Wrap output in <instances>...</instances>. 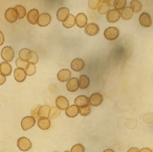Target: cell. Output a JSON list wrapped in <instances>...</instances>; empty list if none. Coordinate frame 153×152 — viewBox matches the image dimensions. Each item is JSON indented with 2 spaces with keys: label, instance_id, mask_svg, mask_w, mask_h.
<instances>
[{
  "label": "cell",
  "instance_id": "18",
  "mask_svg": "<svg viewBox=\"0 0 153 152\" xmlns=\"http://www.w3.org/2000/svg\"><path fill=\"white\" fill-rule=\"evenodd\" d=\"M69 14H70L69 9L66 7H62L57 11L56 17H57V19L59 21L62 22L67 19Z\"/></svg>",
  "mask_w": 153,
  "mask_h": 152
},
{
  "label": "cell",
  "instance_id": "28",
  "mask_svg": "<svg viewBox=\"0 0 153 152\" xmlns=\"http://www.w3.org/2000/svg\"><path fill=\"white\" fill-rule=\"evenodd\" d=\"M79 87L81 89H85L90 85V80L88 76L85 75L80 76L79 79Z\"/></svg>",
  "mask_w": 153,
  "mask_h": 152
},
{
  "label": "cell",
  "instance_id": "27",
  "mask_svg": "<svg viewBox=\"0 0 153 152\" xmlns=\"http://www.w3.org/2000/svg\"><path fill=\"white\" fill-rule=\"evenodd\" d=\"M51 107L48 105H43L39 108L38 111L39 118L41 117H46L48 118Z\"/></svg>",
  "mask_w": 153,
  "mask_h": 152
},
{
  "label": "cell",
  "instance_id": "1",
  "mask_svg": "<svg viewBox=\"0 0 153 152\" xmlns=\"http://www.w3.org/2000/svg\"><path fill=\"white\" fill-rule=\"evenodd\" d=\"M120 35L118 29L115 27H109L105 30L104 36L108 40L113 41L117 39Z\"/></svg>",
  "mask_w": 153,
  "mask_h": 152
},
{
  "label": "cell",
  "instance_id": "30",
  "mask_svg": "<svg viewBox=\"0 0 153 152\" xmlns=\"http://www.w3.org/2000/svg\"><path fill=\"white\" fill-rule=\"evenodd\" d=\"M61 111L60 109L56 107H53L50 109L48 118L49 119H54L60 116Z\"/></svg>",
  "mask_w": 153,
  "mask_h": 152
},
{
  "label": "cell",
  "instance_id": "22",
  "mask_svg": "<svg viewBox=\"0 0 153 152\" xmlns=\"http://www.w3.org/2000/svg\"><path fill=\"white\" fill-rule=\"evenodd\" d=\"M110 5L107 1H100L98 6V12L101 15H104L108 12Z\"/></svg>",
  "mask_w": 153,
  "mask_h": 152
},
{
  "label": "cell",
  "instance_id": "25",
  "mask_svg": "<svg viewBox=\"0 0 153 152\" xmlns=\"http://www.w3.org/2000/svg\"><path fill=\"white\" fill-rule=\"evenodd\" d=\"M79 113V108L76 105L70 106L65 110V114L70 118H74Z\"/></svg>",
  "mask_w": 153,
  "mask_h": 152
},
{
  "label": "cell",
  "instance_id": "17",
  "mask_svg": "<svg viewBox=\"0 0 153 152\" xmlns=\"http://www.w3.org/2000/svg\"><path fill=\"white\" fill-rule=\"evenodd\" d=\"M76 26L78 27H84L86 26L88 22L87 16L84 13H79L77 14L75 19Z\"/></svg>",
  "mask_w": 153,
  "mask_h": 152
},
{
  "label": "cell",
  "instance_id": "29",
  "mask_svg": "<svg viewBox=\"0 0 153 152\" xmlns=\"http://www.w3.org/2000/svg\"><path fill=\"white\" fill-rule=\"evenodd\" d=\"M130 6L133 11L137 13L141 11L143 7L141 2L136 0L131 1L130 3Z\"/></svg>",
  "mask_w": 153,
  "mask_h": 152
},
{
  "label": "cell",
  "instance_id": "10",
  "mask_svg": "<svg viewBox=\"0 0 153 152\" xmlns=\"http://www.w3.org/2000/svg\"><path fill=\"white\" fill-rule=\"evenodd\" d=\"M51 21V17L50 14L46 13H41L38 20V25L41 27H45L50 24Z\"/></svg>",
  "mask_w": 153,
  "mask_h": 152
},
{
  "label": "cell",
  "instance_id": "43",
  "mask_svg": "<svg viewBox=\"0 0 153 152\" xmlns=\"http://www.w3.org/2000/svg\"><path fill=\"white\" fill-rule=\"evenodd\" d=\"M139 152H153L151 149L148 148H144L141 149Z\"/></svg>",
  "mask_w": 153,
  "mask_h": 152
},
{
  "label": "cell",
  "instance_id": "35",
  "mask_svg": "<svg viewBox=\"0 0 153 152\" xmlns=\"http://www.w3.org/2000/svg\"><path fill=\"white\" fill-rule=\"evenodd\" d=\"M91 112V108L90 105L83 108H79V113L83 116H86L90 115Z\"/></svg>",
  "mask_w": 153,
  "mask_h": 152
},
{
  "label": "cell",
  "instance_id": "47",
  "mask_svg": "<svg viewBox=\"0 0 153 152\" xmlns=\"http://www.w3.org/2000/svg\"></svg>",
  "mask_w": 153,
  "mask_h": 152
},
{
  "label": "cell",
  "instance_id": "31",
  "mask_svg": "<svg viewBox=\"0 0 153 152\" xmlns=\"http://www.w3.org/2000/svg\"><path fill=\"white\" fill-rule=\"evenodd\" d=\"M14 9L17 12L18 19H23L26 16L27 11L24 6L21 5H17L15 6Z\"/></svg>",
  "mask_w": 153,
  "mask_h": 152
},
{
  "label": "cell",
  "instance_id": "33",
  "mask_svg": "<svg viewBox=\"0 0 153 152\" xmlns=\"http://www.w3.org/2000/svg\"><path fill=\"white\" fill-rule=\"evenodd\" d=\"M16 65L18 68L22 69L24 70L27 69L29 65L28 62H25L21 59L19 57L17 58L16 61Z\"/></svg>",
  "mask_w": 153,
  "mask_h": 152
},
{
  "label": "cell",
  "instance_id": "8",
  "mask_svg": "<svg viewBox=\"0 0 153 152\" xmlns=\"http://www.w3.org/2000/svg\"><path fill=\"white\" fill-rule=\"evenodd\" d=\"M56 107L62 110H66L69 106V102L66 97L59 96L56 100Z\"/></svg>",
  "mask_w": 153,
  "mask_h": 152
},
{
  "label": "cell",
  "instance_id": "23",
  "mask_svg": "<svg viewBox=\"0 0 153 152\" xmlns=\"http://www.w3.org/2000/svg\"><path fill=\"white\" fill-rule=\"evenodd\" d=\"M19 56L23 61L28 62L32 57V52L29 49L23 48L20 51Z\"/></svg>",
  "mask_w": 153,
  "mask_h": 152
},
{
  "label": "cell",
  "instance_id": "21",
  "mask_svg": "<svg viewBox=\"0 0 153 152\" xmlns=\"http://www.w3.org/2000/svg\"><path fill=\"white\" fill-rule=\"evenodd\" d=\"M12 71V67L7 62H2L0 64V73L4 76H9Z\"/></svg>",
  "mask_w": 153,
  "mask_h": 152
},
{
  "label": "cell",
  "instance_id": "13",
  "mask_svg": "<svg viewBox=\"0 0 153 152\" xmlns=\"http://www.w3.org/2000/svg\"><path fill=\"white\" fill-rule=\"evenodd\" d=\"M39 17V13L36 9L30 10L27 15L28 21L32 25H36L37 23Z\"/></svg>",
  "mask_w": 153,
  "mask_h": 152
},
{
  "label": "cell",
  "instance_id": "36",
  "mask_svg": "<svg viewBox=\"0 0 153 152\" xmlns=\"http://www.w3.org/2000/svg\"><path fill=\"white\" fill-rule=\"evenodd\" d=\"M41 105H36L34 106L31 110V115L32 117L35 119H36L38 120L39 117L38 115V111L39 108L41 107Z\"/></svg>",
  "mask_w": 153,
  "mask_h": 152
},
{
  "label": "cell",
  "instance_id": "5",
  "mask_svg": "<svg viewBox=\"0 0 153 152\" xmlns=\"http://www.w3.org/2000/svg\"><path fill=\"white\" fill-rule=\"evenodd\" d=\"M103 100L102 95L99 93H93L89 98V105L92 107H98L102 103Z\"/></svg>",
  "mask_w": 153,
  "mask_h": 152
},
{
  "label": "cell",
  "instance_id": "26",
  "mask_svg": "<svg viewBox=\"0 0 153 152\" xmlns=\"http://www.w3.org/2000/svg\"><path fill=\"white\" fill-rule=\"evenodd\" d=\"M76 23L75 18L73 14H70L66 19L63 22V26L66 28H71Z\"/></svg>",
  "mask_w": 153,
  "mask_h": 152
},
{
  "label": "cell",
  "instance_id": "32",
  "mask_svg": "<svg viewBox=\"0 0 153 152\" xmlns=\"http://www.w3.org/2000/svg\"><path fill=\"white\" fill-rule=\"evenodd\" d=\"M126 4V0H115L114 6L116 10H120L125 8Z\"/></svg>",
  "mask_w": 153,
  "mask_h": 152
},
{
  "label": "cell",
  "instance_id": "38",
  "mask_svg": "<svg viewBox=\"0 0 153 152\" xmlns=\"http://www.w3.org/2000/svg\"><path fill=\"white\" fill-rule=\"evenodd\" d=\"M71 152H85L84 147L80 144H77L72 148Z\"/></svg>",
  "mask_w": 153,
  "mask_h": 152
},
{
  "label": "cell",
  "instance_id": "3",
  "mask_svg": "<svg viewBox=\"0 0 153 152\" xmlns=\"http://www.w3.org/2000/svg\"><path fill=\"white\" fill-rule=\"evenodd\" d=\"M1 56L5 62H11L14 58V51L10 47H5L2 50Z\"/></svg>",
  "mask_w": 153,
  "mask_h": 152
},
{
  "label": "cell",
  "instance_id": "7",
  "mask_svg": "<svg viewBox=\"0 0 153 152\" xmlns=\"http://www.w3.org/2000/svg\"><path fill=\"white\" fill-rule=\"evenodd\" d=\"M4 17L8 22L11 23H14L18 19V15L16 10L13 8L7 9L5 11Z\"/></svg>",
  "mask_w": 153,
  "mask_h": 152
},
{
  "label": "cell",
  "instance_id": "37",
  "mask_svg": "<svg viewBox=\"0 0 153 152\" xmlns=\"http://www.w3.org/2000/svg\"><path fill=\"white\" fill-rule=\"evenodd\" d=\"M100 1L98 0H90L88 1V6L92 10L98 9L99 2Z\"/></svg>",
  "mask_w": 153,
  "mask_h": 152
},
{
  "label": "cell",
  "instance_id": "41",
  "mask_svg": "<svg viewBox=\"0 0 153 152\" xmlns=\"http://www.w3.org/2000/svg\"><path fill=\"white\" fill-rule=\"evenodd\" d=\"M4 38L2 32L0 30V46H1L4 42Z\"/></svg>",
  "mask_w": 153,
  "mask_h": 152
},
{
  "label": "cell",
  "instance_id": "24",
  "mask_svg": "<svg viewBox=\"0 0 153 152\" xmlns=\"http://www.w3.org/2000/svg\"><path fill=\"white\" fill-rule=\"evenodd\" d=\"M121 16L124 20H128L133 17L134 15V11L128 6L124 8L121 11Z\"/></svg>",
  "mask_w": 153,
  "mask_h": 152
},
{
  "label": "cell",
  "instance_id": "12",
  "mask_svg": "<svg viewBox=\"0 0 153 152\" xmlns=\"http://www.w3.org/2000/svg\"><path fill=\"white\" fill-rule=\"evenodd\" d=\"M74 103L78 108H85L89 105V98L85 95H80L75 99Z\"/></svg>",
  "mask_w": 153,
  "mask_h": 152
},
{
  "label": "cell",
  "instance_id": "14",
  "mask_svg": "<svg viewBox=\"0 0 153 152\" xmlns=\"http://www.w3.org/2000/svg\"><path fill=\"white\" fill-rule=\"evenodd\" d=\"M66 88L69 91L74 92L79 88V80L76 77H73L68 81Z\"/></svg>",
  "mask_w": 153,
  "mask_h": 152
},
{
  "label": "cell",
  "instance_id": "6",
  "mask_svg": "<svg viewBox=\"0 0 153 152\" xmlns=\"http://www.w3.org/2000/svg\"><path fill=\"white\" fill-rule=\"evenodd\" d=\"M36 124V119L32 116H26L21 121L22 128L26 131L33 127Z\"/></svg>",
  "mask_w": 153,
  "mask_h": 152
},
{
  "label": "cell",
  "instance_id": "20",
  "mask_svg": "<svg viewBox=\"0 0 153 152\" xmlns=\"http://www.w3.org/2000/svg\"><path fill=\"white\" fill-rule=\"evenodd\" d=\"M14 77L15 80L18 82H24L27 77V74L24 70L17 68L14 70Z\"/></svg>",
  "mask_w": 153,
  "mask_h": 152
},
{
  "label": "cell",
  "instance_id": "34",
  "mask_svg": "<svg viewBox=\"0 0 153 152\" xmlns=\"http://www.w3.org/2000/svg\"><path fill=\"white\" fill-rule=\"evenodd\" d=\"M27 75L28 76H31L35 74L36 72V67L35 65L29 63L28 65L27 69L25 70Z\"/></svg>",
  "mask_w": 153,
  "mask_h": 152
},
{
  "label": "cell",
  "instance_id": "45",
  "mask_svg": "<svg viewBox=\"0 0 153 152\" xmlns=\"http://www.w3.org/2000/svg\"><path fill=\"white\" fill-rule=\"evenodd\" d=\"M103 152H115V151L111 149H108L105 150Z\"/></svg>",
  "mask_w": 153,
  "mask_h": 152
},
{
  "label": "cell",
  "instance_id": "2",
  "mask_svg": "<svg viewBox=\"0 0 153 152\" xmlns=\"http://www.w3.org/2000/svg\"><path fill=\"white\" fill-rule=\"evenodd\" d=\"M17 146L20 151L23 152L27 151L32 147V143L27 137H22L18 139Z\"/></svg>",
  "mask_w": 153,
  "mask_h": 152
},
{
  "label": "cell",
  "instance_id": "42",
  "mask_svg": "<svg viewBox=\"0 0 153 152\" xmlns=\"http://www.w3.org/2000/svg\"><path fill=\"white\" fill-rule=\"evenodd\" d=\"M139 149L138 148H136V147H133V148H130L127 152H139Z\"/></svg>",
  "mask_w": 153,
  "mask_h": 152
},
{
  "label": "cell",
  "instance_id": "15",
  "mask_svg": "<svg viewBox=\"0 0 153 152\" xmlns=\"http://www.w3.org/2000/svg\"><path fill=\"white\" fill-rule=\"evenodd\" d=\"M85 67V62L82 59L76 58L74 59L71 64V69L74 71L80 72L83 70Z\"/></svg>",
  "mask_w": 153,
  "mask_h": 152
},
{
  "label": "cell",
  "instance_id": "11",
  "mask_svg": "<svg viewBox=\"0 0 153 152\" xmlns=\"http://www.w3.org/2000/svg\"><path fill=\"white\" fill-rule=\"evenodd\" d=\"M139 20L140 24L145 27H149L152 26V19L150 14L147 13H143L140 15Z\"/></svg>",
  "mask_w": 153,
  "mask_h": 152
},
{
  "label": "cell",
  "instance_id": "16",
  "mask_svg": "<svg viewBox=\"0 0 153 152\" xmlns=\"http://www.w3.org/2000/svg\"><path fill=\"white\" fill-rule=\"evenodd\" d=\"M71 76V73L68 69H63L58 72L57 79L60 82H65L69 81Z\"/></svg>",
  "mask_w": 153,
  "mask_h": 152
},
{
  "label": "cell",
  "instance_id": "9",
  "mask_svg": "<svg viewBox=\"0 0 153 152\" xmlns=\"http://www.w3.org/2000/svg\"><path fill=\"white\" fill-rule=\"evenodd\" d=\"M100 28L97 24L91 23L87 24L85 28V32L86 35L90 36H95L99 33Z\"/></svg>",
  "mask_w": 153,
  "mask_h": 152
},
{
  "label": "cell",
  "instance_id": "40",
  "mask_svg": "<svg viewBox=\"0 0 153 152\" xmlns=\"http://www.w3.org/2000/svg\"><path fill=\"white\" fill-rule=\"evenodd\" d=\"M6 81V77L4 75L0 73V85H2Z\"/></svg>",
  "mask_w": 153,
  "mask_h": 152
},
{
  "label": "cell",
  "instance_id": "46",
  "mask_svg": "<svg viewBox=\"0 0 153 152\" xmlns=\"http://www.w3.org/2000/svg\"><path fill=\"white\" fill-rule=\"evenodd\" d=\"M64 152H71L69 151H65Z\"/></svg>",
  "mask_w": 153,
  "mask_h": 152
},
{
  "label": "cell",
  "instance_id": "19",
  "mask_svg": "<svg viewBox=\"0 0 153 152\" xmlns=\"http://www.w3.org/2000/svg\"><path fill=\"white\" fill-rule=\"evenodd\" d=\"M37 125L42 130H48L51 126V121L48 118H39L38 120Z\"/></svg>",
  "mask_w": 153,
  "mask_h": 152
},
{
  "label": "cell",
  "instance_id": "4",
  "mask_svg": "<svg viewBox=\"0 0 153 152\" xmlns=\"http://www.w3.org/2000/svg\"><path fill=\"white\" fill-rule=\"evenodd\" d=\"M121 17V13L116 9H111L108 12L106 19L109 23H114L117 22Z\"/></svg>",
  "mask_w": 153,
  "mask_h": 152
},
{
  "label": "cell",
  "instance_id": "44",
  "mask_svg": "<svg viewBox=\"0 0 153 152\" xmlns=\"http://www.w3.org/2000/svg\"><path fill=\"white\" fill-rule=\"evenodd\" d=\"M109 4L110 6L111 7H113L114 5V3H115V1H107Z\"/></svg>",
  "mask_w": 153,
  "mask_h": 152
},
{
  "label": "cell",
  "instance_id": "39",
  "mask_svg": "<svg viewBox=\"0 0 153 152\" xmlns=\"http://www.w3.org/2000/svg\"><path fill=\"white\" fill-rule=\"evenodd\" d=\"M32 52V57L31 59L28 62L30 63L33 64L34 65L36 64L39 61V57L37 54L36 52L34 51H31Z\"/></svg>",
  "mask_w": 153,
  "mask_h": 152
}]
</instances>
